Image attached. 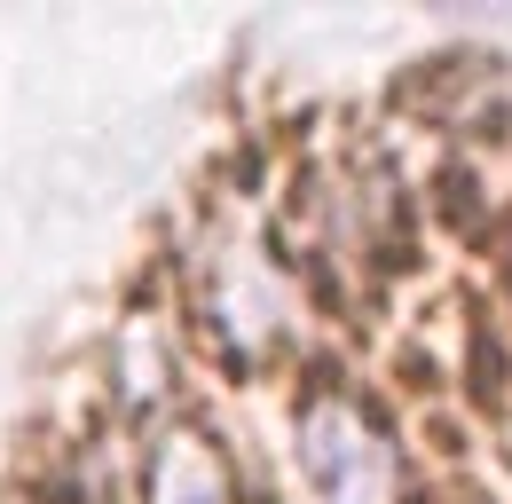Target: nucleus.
<instances>
[{"instance_id": "obj_1", "label": "nucleus", "mask_w": 512, "mask_h": 504, "mask_svg": "<svg viewBox=\"0 0 512 504\" xmlns=\"http://www.w3.org/2000/svg\"><path fill=\"white\" fill-rule=\"evenodd\" d=\"M300 465L316 504H394V441L339 394L300 410Z\"/></svg>"}, {"instance_id": "obj_2", "label": "nucleus", "mask_w": 512, "mask_h": 504, "mask_svg": "<svg viewBox=\"0 0 512 504\" xmlns=\"http://www.w3.org/2000/svg\"><path fill=\"white\" fill-rule=\"evenodd\" d=\"M150 504H229L221 489V465L197 434H166L150 457Z\"/></svg>"}]
</instances>
